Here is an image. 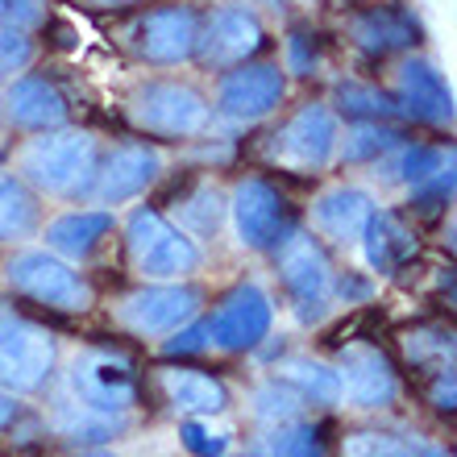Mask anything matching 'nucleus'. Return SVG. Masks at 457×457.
<instances>
[{
	"label": "nucleus",
	"instance_id": "obj_1",
	"mask_svg": "<svg viewBox=\"0 0 457 457\" xmlns=\"http://www.w3.org/2000/svg\"><path fill=\"white\" fill-rule=\"evenodd\" d=\"M100 167V145L84 129H42V137L17 150V170L25 183H34L37 192L75 200V195H92Z\"/></svg>",
	"mask_w": 457,
	"mask_h": 457
},
{
	"label": "nucleus",
	"instance_id": "obj_2",
	"mask_svg": "<svg viewBox=\"0 0 457 457\" xmlns=\"http://www.w3.org/2000/svg\"><path fill=\"white\" fill-rule=\"evenodd\" d=\"M59 361L54 333L21 316L9 300H0V386L12 395H34L50 383Z\"/></svg>",
	"mask_w": 457,
	"mask_h": 457
},
{
	"label": "nucleus",
	"instance_id": "obj_3",
	"mask_svg": "<svg viewBox=\"0 0 457 457\" xmlns=\"http://www.w3.org/2000/svg\"><path fill=\"white\" fill-rule=\"evenodd\" d=\"M125 245L129 262L142 278L154 283H175L200 270V245H195L179 225H170L158 208H137L125 225Z\"/></svg>",
	"mask_w": 457,
	"mask_h": 457
},
{
	"label": "nucleus",
	"instance_id": "obj_4",
	"mask_svg": "<svg viewBox=\"0 0 457 457\" xmlns=\"http://www.w3.org/2000/svg\"><path fill=\"white\" fill-rule=\"evenodd\" d=\"M67 395L84 408L100 411V416H112V420H125L133 408H137V370L133 361L117 349H84L71 358V370H67Z\"/></svg>",
	"mask_w": 457,
	"mask_h": 457
},
{
	"label": "nucleus",
	"instance_id": "obj_5",
	"mask_svg": "<svg viewBox=\"0 0 457 457\" xmlns=\"http://www.w3.org/2000/svg\"><path fill=\"white\" fill-rule=\"evenodd\" d=\"M129 112V125L142 133H158V137H195L204 133L208 109L204 92H195L192 84H179V79H154V84H142L125 104Z\"/></svg>",
	"mask_w": 457,
	"mask_h": 457
},
{
	"label": "nucleus",
	"instance_id": "obj_6",
	"mask_svg": "<svg viewBox=\"0 0 457 457\" xmlns=\"http://www.w3.org/2000/svg\"><path fill=\"white\" fill-rule=\"evenodd\" d=\"M4 278H9L12 291L29 295L34 303L59 308V312H84V308H92V283L67 258H59V253H50V250H21L4 266Z\"/></svg>",
	"mask_w": 457,
	"mask_h": 457
},
{
	"label": "nucleus",
	"instance_id": "obj_7",
	"mask_svg": "<svg viewBox=\"0 0 457 457\" xmlns=\"http://www.w3.org/2000/svg\"><path fill=\"white\" fill-rule=\"evenodd\" d=\"M275 258L300 320H320L333 303V262H328L325 245L312 233H287L275 245Z\"/></svg>",
	"mask_w": 457,
	"mask_h": 457
},
{
	"label": "nucleus",
	"instance_id": "obj_8",
	"mask_svg": "<svg viewBox=\"0 0 457 457\" xmlns=\"http://www.w3.org/2000/svg\"><path fill=\"white\" fill-rule=\"evenodd\" d=\"M266 42V29L258 21V12L245 4H220L200 21L195 34V59L212 67V71H228L250 62Z\"/></svg>",
	"mask_w": 457,
	"mask_h": 457
},
{
	"label": "nucleus",
	"instance_id": "obj_9",
	"mask_svg": "<svg viewBox=\"0 0 457 457\" xmlns=\"http://www.w3.org/2000/svg\"><path fill=\"white\" fill-rule=\"evenodd\" d=\"M270 325H275V300L258 283H237L208 316V345H217L220 353H245L262 345Z\"/></svg>",
	"mask_w": 457,
	"mask_h": 457
},
{
	"label": "nucleus",
	"instance_id": "obj_10",
	"mask_svg": "<svg viewBox=\"0 0 457 457\" xmlns=\"http://www.w3.org/2000/svg\"><path fill=\"white\" fill-rule=\"evenodd\" d=\"M333 150H337V117L325 104H303L278 125V133H270L266 154L287 170H320L328 167Z\"/></svg>",
	"mask_w": 457,
	"mask_h": 457
},
{
	"label": "nucleus",
	"instance_id": "obj_11",
	"mask_svg": "<svg viewBox=\"0 0 457 457\" xmlns=\"http://www.w3.org/2000/svg\"><path fill=\"white\" fill-rule=\"evenodd\" d=\"M195 34H200V17L187 4H167V9L142 12L129 29V46L137 59L154 62V67H175L195 54Z\"/></svg>",
	"mask_w": 457,
	"mask_h": 457
},
{
	"label": "nucleus",
	"instance_id": "obj_12",
	"mask_svg": "<svg viewBox=\"0 0 457 457\" xmlns=\"http://www.w3.org/2000/svg\"><path fill=\"white\" fill-rule=\"evenodd\" d=\"M200 291L187 287V283H154V287H142L125 295L117 308V320L137 337H154V333H175L179 325H187L195 312H200Z\"/></svg>",
	"mask_w": 457,
	"mask_h": 457
},
{
	"label": "nucleus",
	"instance_id": "obj_13",
	"mask_svg": "<svg viewBox=\"0 0 457 457\" xmlns=\"http://www.w3.org/2000/svg\"><path fill=\"white\" fill-rule=\"evenodd\" d=\"M333 370H337V378H341V399H349V403L361 411L391 408L399 399V374L391 370V361H386L383 349L366 345V341L341 345Z\"/></svg>",
	"mask_w": 457,
	"mask_h": 457
},
{
	"label": "nucleus",
	"instance_id": "obj_14",
	"mask_svg": "<svg viewBox=\"0 0 457 457\" xmlns=\"http://www.w3.org/2000/svg\"><path fill=\"white\" fill-rule=\"evenodd\" d=\"M233 225H237L241 245L250 250H275L287 237V195L266 179H241L233 187Z\"/></svg>",
	"mask_w": 457,
	"mask_h": 457
},
{
	"label": "nucleus",
	"instance_id": "obj_15",
	"mask_svg": "<svg viewBox=\"0 0 457 457\" xmlns=\"http://www.w3.org/2000/svg\"><path fill=\"white\" fill-rule=\"evenodd\" d=\"M287 96V75L275 62H241L228 67V75L220 79L217 109L233 120H258L266 112H275Z\"/></svg>",
	"mask_w": 457,
	"mask_h": 457
},
{
	"label": "nucleus",
	"instance_id": "obj_16",
	"mask_svg": "<svg viewBox=\"0 0 457 457\" xmlns=\"http://www.w3.org/2000/svg\"><path fill=\"white\" fill-rule=\"evenodd\" d=\"M158 170H162V154H158L154 145H145V142L117 145L96 167L92 195H96L100 204H125V200L142 195L158 179Z\"/></svg>",
	"mask_w": 457,
	"mask_h": 457
},
{
	"label": "nucleus",
	"instance_id": "obj_17",
	"mask_svg": "<svg viewBox=\"0 0 457 457\" xmlns=\"http://www.w3.org/2000/svg\"><path fill=\"white\" fill-rule=\"evenodd\" d=\"M395 104L399 112L424 120V125H449L453 120V92L445 75L428 59H408L395 71Z\"/></svg>",
	"mask_w": 457,
	"mask_h": 457
},
{
	"label": "nucleus",
	"instance_id": "obj_18",
	"mask_svg": "<svg viewBox=\"0 0 457 457\" xmlns=\"http://www.w3.org/2000/svg\"><path fill=\"white\" fill-rule=\"evenodd\" d=\"M4 117L17 125V129H62V120H67V100L62 92L50 79L42 75H21V79H12L4 87Z\"/></svg>",
	"mask_w": 457,
	"mask_h": 457
},
{
	"label": "nucleus",
	"instance_id": "obj_19",
	"mask_svg": "<svg viewBox=\"0 0 457 457\" xmlns=\"http://www.w3.org/2000/svg\"><path fill=\"white\" fill-rule=\"evenodd\" d=\"M349 37L366 54H395V50L416 46L420 21L399 4H378V9H366L349 21Z\"/></svg>",
	"mask_w": 457,
	"mask_h": 457
},
{
	"label": "nucleus",
	"instance_id": "obj_20",
	"mask_svg": "<svg viewBox=\"0 0 457 457\" xmlns=\"http://www.w3.org/2000/svg\"><path fill=\"white\" fill-rule=\"evenodd\" d=\"M158 386L175 411L183 416H200V420H212L228 408V386L220 378L204 370H183V366H170V370H158Z\"/></svg>",
	"mask_w": 457,
	"mask_h": 457
},
{
	"label": "nucleus",
	"instance_id": "obj_21",
	"mask_svg": "<svg viewBox=\"0 0 457 457\" xmlns=\"http://www.w3.org/2000/svg\"><path fill=\"white\" fill-rule=\"evenodd\" d=\"M361 253H366V266L378 270V275H395L416 258V233H411L395 212H370L366 228H361Z\"/></svg>",
	"mask_w": 457,
	"mask_h": 457
},
{
	"label": "nucleus",
	"instance_id": "obj_22",
	"mask_svg": "<svg viewBox=\"0 0 457 457\" xmlns=\"http://www.w3.org/2000/svg\"><path fill=\"white\" fill-rule=\"evenodd\" d=\"M374 204H370V195L361 192V187H328L325 195H316V204H312V225L325 233V237L333 241H358L361 237V228H366V220H370Z\"/></svg>",
	"mask_w": 457,
	"mask_h": 457
},
{
	"label": "nucleus",
	"instance_id": "obj_23",
	"mask_svg": "<svg viewBox=\"0 0 457 457\" xmlns=\"http://www.w3.org/2000/svg\"><path fill=\"white\" fill-rule=\"evenodd\" d=\"M112 233V212H67L46 225V250L71 262H84Z\"/></svg>",
	"mask_w": 457,
	"mask_h": 457
},
{
	"label": "nucleus",
	"instance_id": "obj_24",
	"mask_svg": "<svg viewBox=\"0 0 457 457\" xmlns=\"http://www.w3.org/2000/svg\"><path fill=\"white\" fill-rule=\"evenodd\" d=\"M275 383H283L287 391H295L303 403H316V408H328V403H337V399H341L337 370H333V366H325V361H312V358L278 361Z\"/></svg>",
	"mask_w": 457,
	"mask_h": 457
},
{
	"label": "nucleus",
	"instance_id": "obj_25",
	"mask_svg": "<svg viewBox=\"0 0 457 457\" xmlns=\"http://www.w3.org/2000/svg\"><path fill=\"white\" fill-rule=\"evenodd\" d=\"M37 195L29 192L25 179H0V245L4 241H25L37 233Z\"/></svg>",
	"mask_w": 457,
	"mask_h": 457
},
{
	"label": "nucleus",
	"instance_id": "obj_26",
	"mask_svg": "<svg viewBox=\"0 0 457 457\" xmlns=\"http://www.w3.org/2000/svg\"><path fill=\"white\" fill-rule=\"evenodd\" d=\"M50 420H54V428H59L62 436H71V441H104V436L120 433V424H125V420H112V416H100V411L84 408V403H75L67 391L59 395Z\"/></svg>",
	"mask_w": 457,
	"mask_h": 457
},
{
	"label": "nucleus",
	"instance_id": "obj_27",
	"mask_svg": "<svg viewBox=\"0 0 457 457\" xmlns=\"http://www.w3.org/2000/svg\"><path fill=\"white\" fill-rule=\"evenodd\" d=\"M345 457H445L436 445H424L416 436H395V433H353L341 445Z\"/></svg>",
	"mask_w": 457,
	"mask_h": 457
},
{
	"label": "nucleus",
	"instance_id": "obj_28",
	"mask_svg": "<svg viewBox=\"0 0 457 457\" xmlns=\"http://www.w3.org/2000/svg\"><path fill=\"white\" fill-rule=\"evenodd\" d=\"M399 145V129H391L386 120H358L341 142V162H378Z\"/></svg>",
	"mask_w": 457,
	"mask_h": 457
},
{
	"label": "nucleus",
	"instance_id": "obj_29",
	"mask_svg": "<svg viewBox=\"0 0 457 457\" xmlns=\"http://www.w3.org/2000/svg\"><path fill=\"white\" fill-rule=\"evenodd\" d=\"M399 150V158H395V179L399 183H408V187H424L428 179H436L441 170H449L453 167V154L449 150H441V145H424V142H416V145H395Z\"/></svg>",
	"mask_w": 457,
	"mask_h": 457
},
{
	"label": "nucleus",
	"instance_id": "obj_30",
	"mask_svg": "<svg viewBox=\"0 0 457 457\" xmlns=\"http://www.w3.org/2000/svg\"><path fill=\"white\" fill-rule=\"evenodd\" d=\"M337 109L345 112V117H358V120H391L399 112V104L370 84H341L337 87Z\"/></svg>",
	"mask_w": 457,
	"mask_h": 457
},
{
	"label": "nucleus",
	"instance_id": "obj_31",
	"mask_svg": "<svg viewBox=\"0 0 457 457\" xmlns=\"http://www.w3.org/2000/svg\"><path fill=\"white\" fill-rule=\"evenodd\" d=\"M225 208H228L225 195H220L217 187L208 183V187H200V192H195L192 200L183 204L179 220L192 228V233H200V237H212V233L220 228V217H225Z\"/></svg>",
	"mask_w": 457,
	"mask_h": 457
},
{
	"label": "nucleus",
	"instance_id": "obj_32",
	"mask_svg": "<svg viewBox=\"0 0 457 457\" xmlns=\"http://www.w3.org/2000/svg\"><path fill=\"white\" fill-rule=\"evenodd\" d=\"M270 457H325V441L312 424H278L270 433Z\"/></svg>",
	"mask_w": 457,
	"mask_h": 457
},
{
	"label": "nucleus",
	"instance_id": "obj_33",
	"mask_svg": "<svg viewBox=\"0 0 457 457\" xmlns=\"http://www.w3.org/2000/svg\"><path fill=\"white\" fill-rule=\"evenodd\" d=\"M179 445L187 449L192 457H225L228 433H225V428H212V424H204L200 416H192V420L179 424Z\"/></svg>",
	"mask_w": 457,
	"mask_h": 457
},
{
	"label": "nucleus",
	"instance_id": "obj_34",
	"mask_svg": "<svg viewBox=\"0 0 457 457\" xmlns=\"http://www.w3.org/2000/svg\"><path fill=\"white\" fill-rule=\"evenodd\" d=\"M303 408V399L295 395V391H287L283 383H266L253 391V411L262 416V420H278V424H287L295 420Z\"/></svg>",
	"mask_w": 457,
	"mask_h": 457
},
{
	"label": "nucleus",
	"instance_id": "obj_35",
	"mask_svg": "<svg viewBox=\"0 0 457 457\" xmlns=\"http://www.w3.org/2000/svg\"><path fill=\"white\" fill-rule=\"evenodd\" d=\"M34 62V42L25 37V29H4L0 25V75L25 71Z\"/></svg>",
	"mask_w": 457,
	"mask_h": 457
},
{
	"label": "nucleus",
	"instance_id": "obj_36",
	"mask_svg": "<svg viewBox=\"0 0 457 457\" xmlns=\"http://www.w3.org/2000/svg\"><path fill=\"white\" fill-rule=\"evenodd\" d=\"M46 9H42V0H0V25L4 29H34L42 25Z\"/></svg>",
	"mask_w": 457,
	"mask_h": 457
},
{
	"label": "nucleus",
	"instance_id": "obj_37",
	"mask_svg": "<svg viewBox=\"0 0 457 457\" xmlns=\"http://www.w3.org/2000/svg\"><path fill=\"white\" fill-rule=\"evenodd\" d=\"M403 345H408V358L424 361L428 353H449V349H453V337L441 333V328H424V333H408Z\"/></svg>",
	"mask_w": 457,
	"mask_h": 457
},
{
	"label": "nucleus",
	"instance_id": "obj_38",
	"mask_svg": "<svg viewBox=\"0 0 457 457\" xmlns=\"http://www.w3.org/2000/svg\"><path fill=\"white\" fill-rule=\"evenodd\" d=\"M175 333H179V337L162 345L170 358H175V353H200V349H208V320H200V325H179Z\"/></svg>",
	"mask_w": 457,
	"mask_h": 457
},
{
	"label": "nucleus",
	"instance_id": "obj_39",
	"mask_svg": "<svg viewBox=\"0 0 457 457\" xmlns=\"http://www.w3.org/2000/svg\"><path fill=\"white\" fill-rule=\"evenodd\" d=\"M308 42H312L308 34H291V42H287V62H291V71H300V75L312 71V62H316V46L308 50Z\"/></svg>",
	"mask_w": 457,
	"mask_h": 457
},
{
	"label": "nucleus",
	"instance_id": "obj_40",
	"mask_svg": "<svg viewBox=\"0 0 457 457\" xmlns=\"http://www.w3.org/2000/svg\"><path fill=\"white\" fill-rule=\"evenodd\" d=\"M433 408L453 411V370H441V374H436V386H433Z\"/></svg>",
	"mask_w": 457,
	"mask_h": 457
},
{
	"label": "nucleus",
	"instance_id": "obj_41",
	"mask_svg": "<svg viewBox=\"0 0 457 457\" xmlns=\"http://www.w3.org/2000/svg\"><path fill=\"white\" fill-rule=\"evenodd\" d=\"M12 416H17V403H12V391H4V386H0V428H4V424H9Z\"/></svg>",
	"mask_w": 457,
	"mask_h": 457
},
{
	"label": "nucleus",
	"instance_id": "obj_42",
	"mask_svg": "<svg viewBox=\"0 0 457 457\" xmlns=\"http://www.w3.org/2000/svg\"><path fill=\"white\" fill-rule=\"evenodd\" d=\"M92 4H133V0H92Z\"/></svg>",
	"mask_w": 457,
	"mask_h": 457
},
{
	"label": "nucleus",
	"instance_id": "obj_43",
	"mask_svg": "<svg viewBox=\"0 0 457 457\" xmlns=\"http://www.w3.org/2000/svg\"><path fill=\"white\" fill-rule=\"evenodd\" d=\"M79 457H109V453H79Z\"/></svg>",
	"mask_w": 457,
	"mask_h": 457
},
{
	"label": "nucleus",
	"instance_id": "obj_44",
	"mask_svg": "<svg viewBox=\"0 0 457 457\" xmlns=\"http://www.w3.org/2000/svg\"><path fill=\"white\" fill-rule=\"evenodd\" d=\"M237 457H253V453H237Z\"/></svg>",
	"mask_w": 457,
	"mask_h": 457
}]
</instances>
